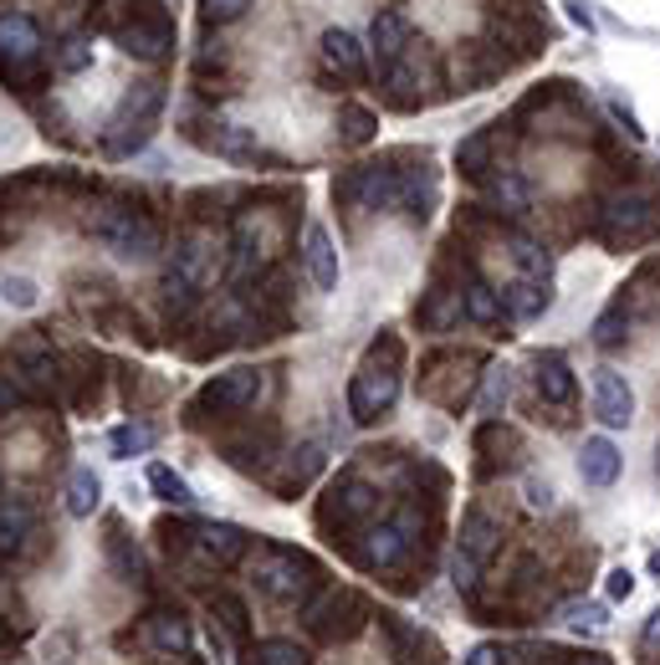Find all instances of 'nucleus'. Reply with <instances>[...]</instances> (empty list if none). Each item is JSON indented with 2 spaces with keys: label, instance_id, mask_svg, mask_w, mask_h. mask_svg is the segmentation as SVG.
Instances as JSON below:
<instances>
[{
  "label": "nucleus",
  "instance_id": "obj_1",
  "mask_svg": "<svg viewBox=\"0 0 660 665\" xmlns=\"http://www.w3.org/2000/svg\"><path fill=\"white\" fill-rule=\"evenodd\" d=\"M395 399H399V344L384 338V359L379 348H369V359L358 364V374L348 379V415L358 426H369V420L395 410Z\"/></svg>",
  "mask_w": 660,
  "mask_h": 665
},
{
  "label": "nucleus",
  "instance_id": "obj_2",
  "mask_svg": "<svg viewBox=\"0 0 660 665\" xmlns=\"http://www.w3.org/2000/svg\"><path fill=\"white\" fill-rule=\"evenodd\" d=\"M88 231L113 252V262H154L159 246H164L159 221H149V215L133 211V205H103V211L88 221Z\"/></svg>",
  "mask_w": 660,
  "mask_h": 665
},
{
  "label": "nucleus",
  "instance_id": "obj_3",
  "mask_svg": "<svg viewBox=\"0 0 660 665\" xmlns=\"http://www.w3.org/2000/svg\"><path fill=\"white\" fill-rule=\"evenodd\" d=\"M159 108H164V88H159V82H139V88L123 98L119 113L108 119V133H103V149L113 160H129V154H139V149L154 139Z\"/></svg>",
  "mask_w": 660,
  "mask_h": 665
},
{
  "label": "nucleus",
  "instance_id": "obj_4",
  "mask_svg": "<svg viewBox=\"0 0 660 665\" xmlns=\"http://www.w3.org/2000/svg\"><path fill=\"white\" fill-rule=\"evenodd\" d=\"M123 11H129V21H119L113 41H119L129 57H139V62H164V57L174 52L170 11H164L159 0H123Z\"/></svg>",
  "mask_w": 660,
  "mask_h": 665
},
{
  "label": "nucleus",
  "instance_id": "obj_5",
  "mask_svg": "<svg viewBox=\"0 0 660 665\" xmlns=\"http://www.w3.org/2000/svg\"><path fill=\"white\" fill-rule=\"evenodd\" d=\"M497 538H502V528H497V518H491L487 507H466L461 543H456V559H450V584L461 589V594H471L476 589L487 559L497 553Z\"/></svg>",
  "mask_w": 660,
  "mask_h": 665
},
{
  "label": "nucleus",
  "instance_id": "obj_6",
  "mask_svg": "<svg viewBox=\"0 0 660 665\" xmlns=\"http://www.w3.org/2000/svg\"><path fill=\"white\" fill-rule=\"evenodd\" d=\"M252 579L277 604H307V594L317 589V569L307 559H297V553H287V548H262Z\"/></svg>",
  "mask_w": 660,
  "mask_h": 665
},
{
  "label": "nucleus",
  "instance_id": "obj_7",
  "mask_svg": "<svg viewBox=\"0 0 660 665\" xmlns=\"http://www.w3.org/2000/svg\"><path fill=\"white\" fill-rule=\"evenodd\" d=\"M656 231V200L646 190H620V195L605 200V211H599V236L609 246H634V241H646Z\"/></svg>",
  "mask_w": 660,
  "mask_h": 665
},
{
  "label": "nucleus",
  "instance_id": "obj_8",
  "mask_svg": "<svg viewBox=\"0 0 660 665\" xmlns=\"http://www.w3.org/2000/svg\"><path fill=\"white\" fill-rule=\"evenodd\" d=\"M415 532H420V512H415V507H405L395 522L369 528V532H364V543L354 548L358 569H395L409 548H415Z\"/></svg>",
  "mask_w": 660,
  "mask_h": 665
},
{
  "label": "nucleus",
  "instance_id": "obj_9",
  "mask_svg": "<svg viewBox=\"0 0 660 665\" xmlns=\"http://www.w3.org/2000/svg\"><path fill=\"white\" fill-rule=\"evenodd\" d=\"M266 379L256 369H225L195 395V415H241L262 399Z\"/></svg>",
  "mask_w": 660,
  "mask_h": 665
},
{
  "label": "nucleus",
  "instance_id": "obj_10",
  "mask_svg": "<svg viewBox=\"0 0 660 665\" xmlns=\"http://www.w3.org/2000/svg\"><path fill=\"white\" fill-rule=\"evenodd\" d=\"M41 57V27L27 11H0V72L16 78L21 66H31Z\"/></svg>",
  "mask_w": 660,
  "mask_h": 665
},
{
  "label": "nucleus",
  "instance_id": "obj_11",
  "mask_svg": "<svg viewBox=\"0 0 660 665\" xmlns=\"http://www.w3.org/2000/svg\"><path fill=\"white\" fill-rule=\"evenodd\" d=\"M595 415H599V426H609V430H625L634 420L630 379H625L620 369H609V364L595 369Z\"/></svg>",
  "mask_w": 660,
  "mask_h": 665
},
{
  "label": "nucleus",
  "instance_id": "obj_12",
  "mask_svg": "<svg viewBox=\"0 0 660 665\" xmlns=\"http://www.w3.org/2000/svg\"><path fill=\"white\" fill-rule=\"evenodd\" d=\"M195 548H200V559L215 563V569H236V563L246 559L252 538H246V528H236V522H200Z\"/></svg>",
  "mask_w": 660,
  "mask_h": 665
},
{
  "label": "nucleus",
  "instance_id": "obj_13",
  "mask_svg": "<svg viewBox=\"0 0 660 665\" xmlns=\"http://www.w3.org/2000/svg\"><path fill=\"white\" fill-rule=\"evenodd\" d=\"M303 266H307V277H313L317 293H338V252H333V236L323 226H307Z\"/></svg>",
  "mask_w": 660,
  "mask_h": 665
},
{
  "label": "nucleus",
  "instance_id": "obj_14",
  "mask_svg": "<svg viewBox=\"0 0 660 665\" xmlns=\"http://www.w3.org/2000/svg\"><path fill=\"white\" fill-rule=\"evenodd\" d=\"M369 41H374V52H379L384 72H395V66H405V52H409V21L399 11H379L369 27Z\"/></svg>",
  "mask_w": 660,
  "mask_h": 665
},
{
  "label": "nucleus",
  "instance_id": "obj_15",
  "mask_svg": "<svg viewBox=\"0 0 660 665\" xmlns=\"http://www.w3.org/2000/svg\"><path fill=\"white\" fill-rule=\"evenodd\" d=\"M579 477L589 487H615L620 481V446L609 436H589L579 451Z\"/></svg>",
  "mask_w": 660,
  "mask_h": 665
},
{
  "label": "nucleus",
  "instance_id": "obj_16",
  "mask_svg": "<svg viewBox=\"0 0 660 665\" xmlns=\"http://www.w3.org/2000/svg\"><path fill=\"white\" fill-rule=\"evenodd\" d=\"M374 507H379V492H374L364 477H344L338 487H333V502L328 512H323V522L338 518V522H358V518H369Z\"/></svg>",
  "mask_w": 660,
  "mask_h": 665
},
{
  "label": "nucleus",
  "instance_id": "obj_17",
  "mask_svg": "<svg viewBox=\"0 0 660 665\" xmlns=\"http://www.w3.org/2000/svg\"><path fill=\"white\" fill-rule=\"evenodd\" d=\"M532 385H538V399H548V405H573V369L563 364V354H538Z\"/></svg>",
  "mask_w": 660,
  "mask_h": 665
},
{
  "label": "nucleus",
  "instance_id": "obj_18",
  "mask_svg": "<svg viewBox=\"0 0 660 665\" xmlns=\"http://www.w3.org/2000/svg\"><path fill=\"white\" fill-rule=\"evenodd\" d=\"M323 62L333 66V72H344V78H364V47H358V37L354 31H344V27H333V31H323Z\"/></svg>",
  "mask_w": 660,
  "mask_h": 665
},
{
  "label": "nucleus",
  "instance_id": "obj_19",
  "mask_svg": "<svg viewBox=\"0 0 660 665\" xmlns=\"http://www.w3.org/2000/svg\"><path fill=\"white\" fill-rule=\"evenodd\" d=\"M98 502H103V477H98L93 466H72V477H67V512L72 518H93Z\"/></svg>",
  "mask_w": 660,
  "mask_h": 665
},
{
  "label": "nucleus",
  "instance_id": "obj_20",
  "mask_svg": "<svg viewBox=\"0 0 660 665\" xmlns=\"http://www.w3.org/2000/svg\"><path fill=\"white\" fill-rule=\"evenodd\" d=\"M149 645H154L159 655H190L195 635H190V625L180 614H154V620H149Z\"/></svg>",
  "mask_w": 660,
  "mask_h": 665
},
{
  "label": "nucleus",
  "instance_id": "obj_21",
  "mask_svg": "<svg viewBox=\"0 0 660 665\" xmlns=\"http://www.w3.org/2000/svg\"><path fill=\"white\" fill-rule=\"evenodd\" d=\"M31 528H37V518H31L27 502H0V553H16V548H27Z\"/></svg>",
  "mask_w": 660,
  "mask_h": 665
},
{
  "label": "nucleus",
  "instance_id": "obj_22",
  "mask_svg": "<svg viewBox=\"0 0 660 665\" xmlns=\"http://www.w3.org/2000/svg\"><path fill=\"white\" fill-rule=\"evenodd\" d=\"M461 303H466V318H471V323H481V328H497V323L507 318V307H502V297L491 293L487 282H466V293H461Z\"/></svg>",
  "mask_w": 660,
  "mask_h": 665
},
{
  "label": "nucleus",
  "instance_id": "obj_23",
  "mask_svg": "<svg viewBox=\"0 0 660 665\" xmlns=\"http://www.w3.org/2000/svg\"><path fill=\"white\" fill-rule=\"evenodd\" d=\"M502 307H507V318H538L542 307H548V282L522 277L512 293H502Z\"/></svg>",
  "mask_w": 660,
  "mask_h": 665
},
{
  "label": "nucleus",
  "instance_id": "obj_24",
  "mask_svg": "<svg viewBox=\"0 0 660 665\" xmlns=\"http://www.w3.org/2000/svg\"><path fill=\"white\" fill-rule=\"evenodd\" d=\"M317 466H323V451H317V446H303V451H292L287 471L277 477V492H282V497H292L297 487H307V481L317 477Z\"/></svg>",
  "mask_w": 660,
  "mask_h": 665
},
{
  "label": "nucleus",
  "instance_id": "obj_25",
  "mask_svg": "<svg viewBox=\"0 0 660 665\" xmlns=\"http://www.w3.org/2000/svg\"><path fill=\"white\" fill-rule=\"evenodd\" d=\"M149 487H154L159 502H170V507H195V492H190V481L180 477V471H170V466H149Z\"/></svg>",
  "mask_w": 660,
  "mask_h": 665
},
{
  "label": "nucleus",
  "instance_id": "obj_26",
  "mask_svg": "<svg viewBox=\"0 0 660 665\" xmlns=\"http://www.w3.org/2000/svg\"><path fill=\"white\" fill-rule=\"evenodd\" d=\"M205 144L225 160H256V139L246 129H231V123H215V133H205Z\"/></svg>",
  "mask_w": 660,
  "mask_h": 665
},
{
  "label": "nucleus",
  "instance_id": "obj_27",
  "mask_svg": "<svg viewBox=\"0 0 660 665\" xmlns=\"http://www.w3.org/2000/svg\"><path fill=\"white\" fill-rule=\"evenodd\" d=\"M246 665H313V655H307L297 640H262V645L246 655Z\"/></svg>",
  "mask_w": 660,
  "mask_h": 665
},
{
  "label": "nucleus",
  "instance_id": "obj_28",
  "mask_svg": "<svg viewBox=\"0 0 660 665\" xmlns=\"http://www.w3.org/2000/svg\"><path fill=\"white\" fill-rule=\"evenodd\" d=\"M338 133H344V144H369L374 133H379V119H374L369 108L344 103L338 108Z\"/></svg>",
  "mask_w": 660,
  "mask_h": 665
},
{
  "label": "nucleus",
  "instance_id": "obj_29",
  "mask_svg": "<svg viewBox=\"0 0 660 665\" xmlns=\"http://www.w3.org/2000/svg\"><path fill=\"white\" fill-rule=\"evenodd\" d=\"M154 440H159L154 426H119L113 436H108V446H113V456H119V461H129V456H144Z\"/></svg>",
  "mask_w": 660,
  "mask_h": 665
},
{
  "label": "nucleus",
  "instance_id": "obj_30",
  "mask_svg": "<svg viewBox=\"0 0 660 665\" xmlns=\"http://www.w3.org/2000/svg\"><path fill=\"white\" fill-rule=\"evenodd\" d=\"M487 149H491V129H476L471 139L456 149V164H461V174L481 180V174H487Z\"/></svg>",
  "mask_w": 660,
  "mask_h": 665
},
{
  "label": "nucleus",
  "instance_id": "obj_31",
  "mask_svg": "<svg viewBox=\"0 0 660 665\" xmlns=\"http://www.w3.org/2000/svg\"><path fill=\"white\" fill-rule=\"evenodd\" d=\"M507 399H512V369H491L487 374V389H481V415H491V420H497V415L507 410Z\"/></svg>",
  "mask_w": 660,
  "mask_h": 665
},
{
  "label": "nucleus",
  "instance_id": "obj_32",
  "mask_svg": "<svg viewBox=\"0 0 660 665\" xmlns=\"http://www.w3.org/2000/svg\"><path fill=\"white\" fill-rule=\"evenodd\" d=\"M57 66H62V72H88V66H93V37L72 31V37L57 47Z\"/></svg>",
  "mask_w": 660,
  "mask_h": 665
},
{
  "label": "nucleus",
  "instance_id": "obj_33",
  "mask_svg": "<svg viewBox=\"0 0 660 665\" xmlns=\"http://www.w3.org/2000/svg\"><path fill=\"white\" fill-rule=\"evenodd\" d=\"M252 6L256 0H200V16H205V27H231V21H241Z\"/></svg>",
  "mask_w": 660,
  "mask_h": 665
},
{
  "label": "nucleus",
  "instance_id": "obj_34",
  "mask_svg": "<svg viewBox=\"0 0 660 665\" xmlns=\"http://www.w3.org/2000/svg\"><path fill=\"white\" fill-rule=\"evenodd\" d=\"M0 303H11V307H21V313H27V307L41 303V287L31 277H6V282H0Z\"/></svg>",
  "mask_w": 660,
  "mask_h": 665
},
{
  "label": "nucleus",
  "instance_id": "obj_35",
  "mask_svg": "<svg viewBox=\"0 0 660 665\" xmlns=\"http://www.w3.org/2000/svg\"><path fill=\"white\" fill-rule=\"evenodd\" d=\"M620 328H630V323H625V303H620V307H609L605 318L595 323V344H599V348L625 344V332H620Z\"/></svg>",
  "mask_w": 660,
  "mask_h": 665
},
{
  "label": "nucleus",
  "instance_id": "obj_36",
  "mask_svg": "<svg viewBox=\"0 0 660 665\" xmlns=\"http://www.w3.org/2000/svg\"><path fill=\"white\" fill-rule=\"evenodd\" d=\"M491 195L502 200V205H517V211H522V205H528V185H522V180H517V174H502V180H497V185H491Z\"/></svg>",
  "mask_w": 660,
  "mask_h": 665
},
{
  "label": "nucleus",
  "instance_id": "obj_37",
  "mask_svg": "<svg viewBox=\"0 0 660 665\" xmlns=\"http://www.w3.org/2000/svg\"><path fill=\"white\" fill-rule=\"evenodd\" d=\"M605 594L615 598V604H625V598L634 594V573H630V569H609V579H605Z\"/></svg>",
  "mask_w": 660,
  "mask_h": 665
},
{
  "label": "nucleus",
  "instance_id": "obj_38",
  "mask_svg": "<svg viewBox=\"0 0 660 665\" xmlns=\"http://www.w3.org/2000/svg\"><path fill=\"white\" fill-rule=\"evenodd\" d=\"M215 610L225 614V630H231V635H241V630H246V610H241L236 598H215Z\"/></svg>",
  "mask_w": 660,
  "mask_h": 665
},
{
  "label": "nucleus",
  "instance_id": "obj_39",
  "mask_svg": "<svg viewBox=\"0 0 660 665\" xmlns=\"http://www.w3.org/2000/svg\"><path fill=\"white\" fill-rule=\"evenodd\" d=\"M466 665H502V645H491V640H481V645H471Z\"/></svg>",
  "mask_w": 660,
  "mask_h": 665
},
{
  "label": "nucleus",
  "instance_id": "obj_40",
  "mask_svg": "<svg viewBox=\"0 0 660 665\" xmlns=\"http://www.w3.org/2000/svg\"><path fill=\"white\" fill-rule=\"evenodd\" d=\"M528 507H538V512H554V487H548V481H528Z\"/></svg>",
  "mask_w": 660,
  "mask_h": 665
},
{
  "label": "nucleus",
  "instance_id": "obj_41",
  "mask_svg": "<svg viewBox=\"0 0 660 665\" xmlns=\"http://www.w3.org/2000/svg\"><path fill=\"white\" fill-rule=\"evenodd\" d=\"M573 620H579V625H605L609 610L605 604H583V610H573Z\"/></svg>",
  "mask_w": 660,
  "mask_h": 665
},
{
  "label": "nucleus",
  "instance_id": "obj_42",
  "mask_svg": "<svg viewBox=\"0 0 660 665\" xmlns=\"http://www.w3.org/2000/svg\"><path fill=\"white\" fill-rule=\"evenodd\" d=\"M568 16H573V21H579V27H583V31H595V16L583 11L579 0H568Z\"/></svg>",
  "mask_w": 660,
  "mask_h": 665
},
{
  "label": "nucleus",
  "instance_id": "obj_43",
  "mask_svg": "<svg viewBox=\"0 0 660 665\" xmlns=\"http://www.w3.org/2000/svg\"><path fill=\"white\" fill-rule=\"evenodd\" d=\"M646 645H660V610L646 620Z\"/></svg>",
  "mask_w": 660,
  "mask_h": 665
},
{
  "label": "nucleus",
  "instance_id": "obj_44",
  "mask_svg": "<svg viewBox=\"0 0 660 665\" xmlns=\"http://www.w3.org/2000/svg\"><path fill=\"white\" fill-rule=\"evenodd\" d=\"M650 573H656V579H660V553H650Z\"/></svg>",
  "mask_w": 660,
  "mask_h": 665
},
{
  "label": "nucleus",
  "instance_id": "obj_45",
  "mask_svg": "<svg viewBox=\"0 0 660 665\" xmlns=\"http://www.w3.org/2000/svg\"><path fill=\"white\" fill-rule=\"evenodd\" d=\"M656 477H660V446H656Z\"/></svg>",
  "mask_w": 660,
  "mask_h": 665
}]
</instances>
